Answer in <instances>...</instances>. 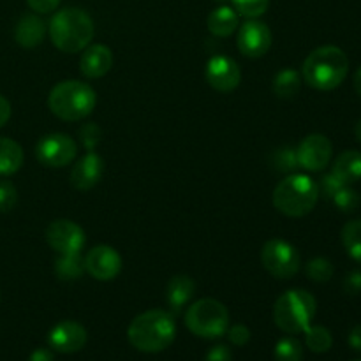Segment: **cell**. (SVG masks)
<instances>
[{
  "label": "cell",
  "mask_w": 361,
  "mask_h": 361,
  "mask_svg": "<svg viewBox=\"0 0 361 361\" xmlns=\"http://www.w3.org/2000/svg\"><path fill=\"white\" fill-rule=\"evenodd\" d=\"M342 243H344L345 250L349 256L361 263V219L358 221H351L342 228Z\"/></svg>",
  "instance_id": "cell-25"
},
{
  "label": "cell",
  "mask_w": 361,
  "mask_h": 361,
  "mask_svg": "<svg viewBox=\"0 0 361 361\" xmlns=\"http://www.w3.org/2000/svg\"><path fill=\"white\" fill-rule=\"evenodd\" d=\"M97 104L94 88L78 80L60 81L48 95V106L55 116L66 122H80L87 118Z\"/></svg>",
  "instance_id": "cell-4"
},
{
  "label": "cell",
  "mask_w": 361,
  "mask_h": 361,
  "mask_svg": "<svg viewBox=\"0 0 361 361\" xmlns=\"http://www.w3.org/2000/svg\"><path fill=\"white\" fill-rule=\"evenodd\" d=\"M185 326L201 338L222 337L229 328L228 309L214 298L197 300L187 309Z\"/></svg>",
  "instance_id": "cell-7"
},
{
  "label": "cell",
  "mask_w": 361,
  "mask_h": 361,
  "mask_svg": "<svg viewBox=\"0 0 361 361\" xmlns=\"http://www.w3.org/2000/svg\"><path fill=\"white\" fill-rule=\"evenodd\" d=\"M113 66L111 49L104 44L87 46L80 60V71L88 80L106 76Z\"/></svg>",
  "instance_id": "cell-17"
},
{
  "label": "cell",
  "mask_w": 361,
  "mask_h": 361,
  "mask_svg": "<svg viewBox=\"0 0 361 361\" xmlns=\"http://www.w3.org/2000/svg\"><path fill=\"white\" fill-rule=\"evenodd\" d=\"M334 147L331 141L323 134H310L296 148V159L300 168L307 171H323L331 161Z\"/></svg>",
  "instance_id": "cell-10"
},
{
  "label": "cell",
  "mask_w": 361,
  "mask_h": 361,
  "mask_svg": "<svg viewBox=\"0 0 361 361\" xmlns=\"http://www.w3.org/2000/svg\"><path fill=\"white\" fill-rule=\"evenodd\" d=\"M355 88H356V92H358V95L361 97V67L358 71H356V74H355Z\"/></svg>",
  "instance_id": "cell-42"
},
{
  "label": "cell",
  "mask_w": 361,
  "mask_h": 361,
  "mask_svg": "<svg viewBox=\"0 0 361 361\" xmlns=\"http://www.w3.org/2000/svg\"><path fill=\"white\" fill-rule=\"evenodd\" d=\"M319 200V187L307 175H289L275 187L274 207L288 217H305Z\"/></svg>",
  "instance_id": "cell-5"
},
{
  "label": "cell",
  "mask_w": 361,
  "mask_h": 361,
  "mask_svg": "<svg viewBox=\"0 0 361 361\" xmlns=\"http://www.w3.org/2000/svg\"><path fill=\"white\" fill-rule=\"evenodd\" d=\"M307 275H309L310 281L314 282H328L335 274V268L331 264V261H328L326 257H314L312 261H309L307 264Z\"/></svg>",
  "instance_id": "cell-29"
},
{
  "label": "cell",
  "mask_w": 361,
  "mask_h": 361,
  "mask_svg": "<svg viewBox=\"0 0 361 361\" xmlns=\"http://www.w3.org/2000/svg\"><path fill=\"white\" fill-rule=\"evenodd\" d=\"M302 88V76L295 69H282L274 78V92L281 99H291Z\"/></svg>",
  "instance_id": "cell-23"
},
{
  "label": "cell",
  "mask_w": 361,
  "mask_h": 361,
  "mask_svg": "<svg viewBox=\"0 0 361 361\" xmlns=\"http://www.w3.org/2000/svg\"><path fill=\"white\" fill-rule=\"evenodd\" d=\"M355 134H356V140H358L360 143H361V118L358 120V123H356V127H355Z\"/></svg>",
  "instance_id": "cell-43"
},
{
  "label": "cell",
  "mask_w": 361,
  "mask_h": 361,
  "mask_svg": "<svg viewBox=\"0 0 361 361\" xmlns=\"http://www.w3.org/2000/svg\"><path fill=\"white\" fill-rule=\"evenodd\" d=\"M274 356L275 361H302L303 348L295 337H286L275 344Z\"/></svg>",
  "instance_id": "cell-27"
},
{
  "label": "cell",
  "mask_w": 361,
  "mask_h": 361,
  "mask_svg": "<svg viewBox=\"0 0 361 361\" xmlns=\"http://www.w3.org/2000/svg\"><path fill=\"white\" fill-rule=\"evenodd\" d=\"M204 361H231V351L228 345H215L207 353Z\"/></svg>",
  "instance_id": "cell-38"
},
{
  "label": "cell",
  "mask_w": 361,
  "mask_h": 361,
  "mask_svg": "<svg viewBox=\"0 0 361 361\" xmlns=\"http://www.w3.org/2000/svg\"><path fill=\"white\" fill-rule=\"evenodd\" d=\"M30 361H55V356H53V353L49 349L41 348L32 353Z\"/></svg>",
  "instance_id": "cell-41"
},
{
  "label": "cell",
  "mask_w": 361,
  "mask_h": 361,
  "mask_svg": "<svg viewBox=\"0 0 361 361\" xmlns=\"http://www.w3.org/2000/svg\"><path fill=\"white\" fill-rule=\"evenodd\" d=\"M208 30L215 37H229L238 28V13L229 6H221L210 13L207 20Z\"/></svg>",
  "instance_id": "cell-21"
},
{
  "label": "cell",
  "mask_w": 361,
  "mask_h": 361,
  "mask_svg": "<svg viewBox=\"0 0 361 361\" xmlns=\"http://www.w3.org/2000/svg\"><path fill=\"white\" fill-rule=\"evenodd\" d=\"M11 118V104L4 95H0V127L6 126Z\"/></svg>",
  "instance_id": "cell-39"
},
{
  "label": "cell",
  "mask_w": 361,
  "mask_h": 361,
  "mask_svg": "<svg viewBox=\"0 0 361 361\" xmlns=\"http://www.w3.org/2000/svg\"><path fill=\"white\" fill-rule=\"evenodd\" d=\"M104 173V162L95 152H88L74 164L71 171V185L76 190H90L99 183Z\"/></svg>",
  "instance_id": "cell-16"
},
{
  "label": "cell",
  "mask_w": 361,
  "mask_h": 361,
  "mask_svg": "<svg viewBox=\"0 0 361 361\" xmlns=\"http://www.w3.org/2000/svg\"><path fill=\"white\" fill-rule=\"evenodd\" d=\"M46 242L59 254H80L85 247V231L76 222L60 219L48 226Z\"/></svg>",
  "instance_id": "cell-11"
},
{
  "label": "cell",
  "mask_w": 361,
  "mask_h": 361,
  "mask_svg": "<svg viewBox=\"0 0 361 361\" xmlns=\"http://www.w3.org/2000/svg\"><path fill=\"white\" fill-rule=\"evenodd\" d=\"M80 136H81V140H83L85 147H87L88 150L92 152L95 147H97L99 141H101L102 133H101V129H99V127L95 126V123H88V126L81 127V129H80Z\"/></svg>",
  "instance_id": "cell-34"
},
{
  "label": "cell",
  "mask_w": 361,
  "mask_h": 361,
  "mask_svg": "<svg viewBox=\"0 0 361 361\" xmlns=\"http://www.w3.org/2000/svg\"><path fill=\"white\" fill-rule=\"evenodd\" d=\"M349 345H351L355 351L361 353V324L360 326H355L351 331H349Z\"/></svg>",
  "instance_id": "cell-40"
},
{
  "label": "cell",
  "mask_w": 361,
  "mask_h": 361,
  "mask_svg": "<svg viewBox=\"0 0 361 361\" xmlns=\"http://www.w3.org/2000/svg\"><path fill=\"white\" fill-rule=\"evenodd\" d=\"M18 203L16 187L7 180H0V212L7 214L13 210Z\"/></svg>",
  "instance_id": "cell-32"
},
{
  "label": "cell",
  "mask_w": 361,
  "mask_h": 361,
  "mask_svg": "<svg viewBox=\"0 0 361 361\" xmlns=\"http://www.w3.org/2000/svg\"><path fill=\"white\" fill-rule=\"evenodd\" d=\"M127 337L133 348L143 353H161L173 344L176 337V323L171 312L154 309L134 317Z\"/></svg>",
  "instance_id": "cell-1"
},
{
  "label": "cell",
  "mask_w": 361,
  "mask_h": 361,
  "mask_svg": "<svg viewBox=\"0 0 361 361\" xmlns=\"http://www.w3.org/2000/svg\"><path fill=\"white\" fill-rule=\"evenodd\" d=\"M204 78H207L208 85L217 92H233L240 85L242 80V73L240 67L231 56L226 55H215L207 62V69H204Z\"/></svg>",
  "instance_id": "cell-13"
},
{
  "label": "cell",
  "mask_w": 361,
  "mask_h": 361,
  "mask_svg": "<svg viewBox=\"0 0 361 361\" xmlns=\"http://www.w3.org/2000/svg\"><path fill=\"white\" fill-rule=\"evenodd\" d=\"M353 361H361V358L360 360H353Z\"/></svg>",
  "instance_id": "cell-44"
},
{
  "label": "cell",
  "mask_w": 361,
  "mask_h": 361,
  "mask_svg": "<svg viewBox=\"0 0 361 361\" xmlns=\"http://www.w3.org/2000/svg\"><path fill=\"white\" fill-rule=\"evenodd\" d=\"M46 35V23L37 14H25L20 18L14 30V39L23 48H35Z\"/></svg>",
  "instance_id": "cell-19"
},
{
  "label": "cell",
  "mask_w": 361,
  "mask_h": 361,
  "mask_svg": "<svg viewBox=\"0 0 361 361\" xmlns=\"http://www.w3.org/2000/svg\"><path fill=\"white\" fill-rule=\"evenodd\" d=\"M85 259H81L80 254H60L55 263V274L60 281H76L83 275Z\"/></svg>",
  "instance_id": "cell-24"
},
{
  "label": "cell",
  "mask_w": 361,
  "mask_h": 361,
  "mask_svg": "<svg viewBox=\"0 0 361 361\" xmlns=\"http://www.w3.org/2000/svg\"><path fill=\"white\" fill-rule=\"evenodd\" d=\"M231 4L236 13L252 20V18H259L261 14L267 13L270 0H231Z\"/></svg>",
  "instance_id": "cell-31"
},
{
  "label": "cell",
  "mask_w": 361,
  "mask_h": 361,
  "mask_svg": "<svg viewBox=\"0 0 361 361\" xmlns=\"http://www.w3.org/2000/svg\"><path fill=\"white\" fill-rule=\"evenodd\" d=\"M271 166L277 171L282 173H291L298 168V159H296V148L291 147H282L274 152L271 155Z\"/></svg>",
  "instance_id": "cell-28"
},
{
  "label": "cell",
  "mask_w": 361,
  "mask_h": 361,
  "mask_svg": "<svg viewBox=\"0 0 361 361\" xmlns=\"http://www.w3.org/2000/svg\"><path fill=\"white\" fill-rule=\"evenodd\" d=\"M85 270L97 281H113L122 271V257L113 247L97 245L85 257Z\"/></svg>",
  "instance_id": "cell-14"
},
{
  "label": "cell",
  "mask_w": 361,
  "mask_h": 361,
  "mask_svg": "<svg viewBox=\"0 0 361 361\" xmlns=\"http://www.w3.org/2000/svg\"><path fill=\"white\" fill-rule=\"evenodd\" d=\"M305 344L312 353H326L331 349L334 338L324 326H309L305 331Z\"/></svg>",
  "instance_id": "cell-26"
},
{
  "label": "cell",
  "mask_w": 361,
  "mask_h": 361,
  "mask_svg": "<svg viewBox=\"0 0 361 361\" xmlns=\"http://www.w3.org/2000/svg\"><path fill=\"white\" fill-rule=\"evenodd\" d=\"M48 344L56 353L73 355L81 351L87 344V330L76 321H60L49 331Z\"/></svg>",
  "instance_id": "cell-15"
},
{
  "label": "cell",
  "mask_w": 361,
  "mask_h": 361,
  "mask_svg": "<svg viewBox=\"0 0 361 361\" xmlns=\"http://www.w3.org/2000/svg\"><path fill=\"white\" fill-rule=\"evenodd\" d=\"M95 34L92 18L78 7L59 11L49 21L51 42L63 53H78L87 48Z\"/></svg>",
  "instance_id": "cell-3"
},
{
  "label": "cell",
  "mask_w": 361,
  "mask_h": 361,
  "mask_svg": "<svg viewBox=\"0 0 361 361\" xmlns=\"http://www.w3.org/2000/svg\"><path fill=\"white\" fill-rule=\"evenodd\" d=\"M78 154V145L67 134H46L35 145V157L46 168H63L71 164Z\"/></svg>",
  "instance_id": "cell-9"
},
{
  "label": "cell",
  "mask_w": 361,
  "mask_h": 361,
  "mask_svg": "<svg viewBox=\"0 0 361 361\" xmlns=\"http://www.w3.org/2000/svg\"><path fill=\"white\" fill-rule=\"evenodd\" d=\"M261 263H263L264 270L275 279L281 281H288V279L295 277L300 270V254L295 245L281 238L268 240L261 250Z\"/></svg>",
  "instance_id": "cell-8"
},
{
  "label": "cell",
  "mask_w": 361,
  "mask_h": 361,
  "mask_svg": "<svg viewBox=\"0 0 361 361\" xmlns=\"http://www.w3.org/2000/svg\"><path fill=\"white\" fill-rule=\"evenodd\" d=\"M344 289L348 295H358L361 293V271H351L344 279Z\"/></svg>",
  "instance_id": "cell-37"
},
{
  "label": "cell",
  "mask_w": 361,
  "mask_h": 361,
  "mask_svg": "<svg viewBox=\"0 0 361 361\" xmlns=\"http://www.w3.org/2000/svg\"><path fill=\"white\" fill-rule=\"evenodd\" d=\"M196 293V284L189 275H175L166 284V302L175 314H178Z\"/></svg>",
  "instance_id": "cell-18"
},
{
  "label": "cell",
  "mask_w": 361,
  "mask_h": 361,
  "mask_svg": "<svg viewBox=\"0 0 361 361\" xmlns=\"http://www.w3.org/2000/svg\"><path fill=\"white\" fill-rule=\"evenodd\" d=\"M23 166V150L11 137H0V176H11Z\"/></svg>",
  "instance_id": "cell-22"
},
{
  "label": "cell",
  "mask_w": 361,
  "mask_h": 361,
  "mask_svg": "<svg viewBox=\"0 0 361 361\" xmlns=\"http://www.w3.org/2000/svg\"><path fill=\"white\" fill-rule=\"evenodd\" d=\"M335 176L341 180L345 185L361 180V152L356 150H345L335 159L334 169H331Z\"/></svg>",
  "instance_id": "cell-20"
},
{
  "label": "cell",
  "mask_w": 361,
  "mask_h": 361,
  "mask_svg": "<svg viewBox=\"0 0 361 361\" xmlns=\"http://www.w3.org/2000/svg\"><path fill=\"white\" fill-rule=\"evenodd\" d=\"M331 201H334V204L341 212H344V214H351V212H355L356 208L360 207L361 197L355 189H351L349 185H344L334 197H331Z\"/></svg>",
  "instance_id": "cell-30"
},
{
  "label": "cell",
  "mask_w": 361,
  "mask_h": 361,
  "mask_svg": "<svg viewBox=\"0 0 361 361\" xmlns=\"http://www.w3.org/2000/svg\"><path fill=\"white\" fill-rule=\"evenodd\" d=\"M62 0H27L28 7L39 14H48L60 6Z\"/></svg>",
  "instance_id": "cell-36"
},
{
  "label": "cell",
  "mask_w": 361,
  "mask_h": 361,
  "mask_svg": "<svg viewBox=\"0 0 361 361\" xmlns=\"http://www.w3.org/2000/svg\"><path fill=\"white\" fill-rule=\"evenodd\" d=\"M228 337H229V341L233 342V344L240 345V348H242V345H245L247 342L250 341V331H249V328L245 326V324H235L233 328H229Z\"/></svg>",
  "instance_id": "cell-35"
},
{
  "label": "cell",
  "mask_w": 361,
  "mask_h": 361,
  "mask_svg": "<svg viewBox=\"0 0 361 361\" xmlns=\"http://www.w3.org/2000/svg\"><path fill=\"white\" fill-rule=\"evenodd\" d=\"M236 42H238V49L242 55L250 56V59H259V56L267 55L268 49H270L271 32L267 23L252 18L240 27Z\"/></svg>",
  "instance_id": "cell-12"
},
{
  "label": "cell",
  "mask_w": 361,
  "mask_h": 361,
  "mask_svg": "<svg viewBox=\"0 0 361 361\" xmlns=\"http://www.w3.org/2000/svg\"><path fill=\"white\" fill-rule=\"evenodd\" d=\"M344 185L345 183H342L334 173L324 175L323 178H321V182L317 183V187H319V196L323 194V197H326V200H331V197H334Z\"/></svg>",
  "instance_id": "cell-33"
},
{
  "label": "cell",
  "mask_w": 361,
  "mask_h": 361,
  "mask_svg": "<svg viewBox=\"0 0 361 361\" xmlns=\"http://www.w3.org/2000/svg\"><path fill=\"white\" fill-rule=\"evenodd\" d=\"M316 309V298L310 293L303 289H289L275 302L274 321L284 334H302L312 323Z\"/></svg>",
  "instance_id": "cell-6"
},
{
  "label": "cell",
  "mask_w": 361,
  "mask_h": 361,
  "mask_svg": "<svg viewBox=\"0 0 361 361\" xmlns=\"http://www.w3.org/2000/svg\"><path fill=\"white\" fill-rule=\"evenodd\" d=\"M303 80L316 90H334L341 87L349 73V59L337 46L316 48L303 62Z\"/></svg>",
  "instance_id": "cell-2"
}]
</instances>
